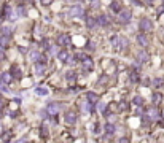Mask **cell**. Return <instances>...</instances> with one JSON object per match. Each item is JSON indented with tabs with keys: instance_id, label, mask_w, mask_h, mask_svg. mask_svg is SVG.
Listing matches in <instances>:
<instances>
[{
	"instance_id": "4dcf8cb0",
	"label": "cell",
	"mask_w": 164,
	"mask_h": 143,
	"mask_svg": "<svg viewBox=\"0 0 164 143\" xmlns=\"http://www.w3.org/2000/svg\"><path fill=\"white\" fill-rule=\"evenodd\" d=\"M153 86H156V87L164 86V80L163 78H155V80H153Z\"/></svg>"
},
{
	"instance_id": "484cf974",
	"label": "cell",
	"mask_w": 164,
	"mask_h": 143,
	"mask_svg": "<svg viewBox=\"0 0 164 143\" xmlns=\"http://www.w3.org/2000/svg\"><path fill=\"white\" fill-rule=\"evenodd\" d=\"M110 42H112V45H113L115 48H119V42H121V37L119 35H113L110 38Z\"/></svg>"
},
{
	"instance_id": "60d3db41",
	"label": "cell",
	"mask_w": 164,
	"mask_h": 143,
	"mask_svg": "<svg viewBox=\"0 0 164 143\" xmlns=\"http://www.w3.org/2000/svg\"><path fill=\"white\" fill-rule=\"evenodd\" d=\"M6 59V56H5V53L2 51V48H0V60H5Z\"/></svg>"
},
{
	"instance_id": "ffe728a7",
	"label": "cell",
	"mask_w": 164,
	"mask_h": 143,
	"mask_svg": "<svg viewBox=\"0 0 164 143\" xmlns=\"http://www.w3.org/2000/svg\"><path fill=\"white\" fill-rule=\"evenodd\" d=\"M86 27H88V29H96V27H97V19L88 18L86 19Z\"/></svg>"
},
{
	"instance_id": "2e32d148",
	"label": "cell",
	"mask_w": 164,
	"mask_h": 143,
	"mask_svg": "<svg viewBox=\"0 0 164 143\" xmlns=\"http://www.w3.org/2000/svg\"><path fill=\"white\" fill-rule=\"evenodd\" d=\"M137 43H139L142 48H147V46H148V40H147V37L143 35V33H139V35H137Z\"/></svg>"
},
{
	"instance_id": "b9f144b4",
	"label": "cell",
	"mask_w": 164,
	"mask_h": 143,
	"mask_svg": "<svg viewBox=\"0 0 164 143\" xmlns=\"http://www.w3.org/2000/svg\"><path fill=\"white\" fill-rule=\"evenodd\" d=\"M3 107H5V100H3V99L2 97H0V110H2V108Z\"/></svg>"
},
{
	"instance_id": "30bf717a",
	"label": "cell",
	"mask_w": 164,
	"mask_h": 143,
	"mask_svg": "<svg viewBox=\"0 0 164 143\" xmlns=\"http://www.w3.org/2000/svg\"><path fill=\"white\" fill-rule=\"evenodd\" d=\"M45 73H46V65H45V64H40V60H38V62H35V75L43 76Z\"/></svg>"
},
{
	"instance_id": "5bb4252c",
	"label": "cell",
	"mask_w": 164,
	"mask_h": 143,
	"mask_svg": "<svg viewBox=\"0 0 164 143\" xmlns=\"http://www.w3.org/2000/svg\"><path fill=\"white\" fill-rule=\"evenodd\" d=\"M11 80H13V75L8 73V72H3V73L0 75V81L5 83V84H10V83H11Z\"/></svg>"
},
{
	"instance_id": "7402d4cb",
	"label": "cell",
	"mask_w": 164,
	"mask_h": 143,
	"mask_svg": "<svg viewBox=\"0 0 164 143\" xmlns=\"http://www.w3.org/2000/svg\"><path fill=\"white\" fill-rule=\"evenodd\" d=\"M129 80H131L132 83H139V81H140V78H139V73H137V70H134V72H129Z\"/></svg>"
},
{
	"instance_id": "277c9868",
	"label": "cell",
	"mask_w": 164,
	"mask_h": 143,
	"mask_svg": "<svg viewBox=\"0 0 164 143\" xmlns=\"http://www.w3.org/2000/svg\"><path fill=\"white\" fill-rule=\"evenodd\" d=\"M64 121H66L67 124L73 126L75 122H77V111H73V110H69V111L66 113V116H64Z\"/></svg>"
},
{
	"instance_id": "d6a6232c",
	"label": "cell",
	"mask_w": 164,
	"mask_h": 143,
	"mask_svg": "<svg viewBox=\"0 0 164 143\" xmlns=\"http://www.w3.org/2000/svg\"><path fill=\"white\" fill-rule=\"evenodd\" d=\"M40 134H42L43 138H48V127L45 124H42V127H40Z\"/></svg>"
},
{
	"instance_id": "83f0119b",
	"label": "cell",
	"mask_w": 164,
	"mask_h": 143,
	"mask_svg": "<svg viewBox=\"0 0 164 143\" xmlns=\"http://www.w3.org/2000/svg\"><path fill=\"white\" fill-rule=\"evenodd\" d=\"M75 78H77V73H75L73 70H70V72H67V73H66V80L67 81H73Z\"/></svg>"
},
{
	"instance_id": "603a6c76",
	"label": "cell",
	"mask_w": 164,
	"mask_h": 143,
	"mask_svg": "<svg viewBox=\"0 0 164 143\" xmlns=\"http://www.w3.org/2000/svg\"><path fill=\"white\" fill-rule=\"evenodd\" d=\"M148 116H150V119H158L159 118V110L158 108H151V110H148Z\"/></svg>"
},
{
	"instance_id": "8d00e7d4",
	"label": "cell",
	"mask_w": 164,
	"mask_h": 143,
	"mask_svg": "<svg viewBox=\"0 0 164 143\" xmlns=\"http://www.w3.org/2000/svg\"><path fill=\"white\" fill-rule=\"evenodd\" d=\"M75 60H80V62H81V60H83L84 59V57H86V56H84V54L83 53H77V54H75Z\"/></svg>"
},
{
	"instance_id": "e575fe53",
	"label": "cell",
	"mask_w": 164,
	"mask_h": 143,
	"mask_svg": "<svg viewBox=\"0 0 164 143\" xmlns=\"http://www.w3.org/2000/svg\"><path fill=\"white\" fill-rule=\"evenodd\" d=\"M11 135H13V132H11V131L5 132V134H3V137H2V142H8L10 138H11Z\"/></svg>"
},
{
	"instance_id": "f6af8a7d",
	"label": "cell",
	"mask_w": 164,
	"mask_h": 143,
	"mask_svg": "<svg viewBox=\"0 0 164 143\" xmlns=\"http://www.w3.org/2000/svg\"><path fill=\"white\" fill-rule=\"evenodd\" d=\"M89 2H93V3H94V2H97V0H89Z\"/></svg>"
},
{
	"instance_id": "52a82bcc",
	"label": "cell",
	"mask_w": 164,
	"mask_h": 143,
	"mask_svg": "<svg viewBox=\"0 0 164 143\" xmlns=\"http://www.w3.org/2000/svg\"><path fill=\"white\" fill-rule=\"evenodd\" d=\"M94 67V62L91 57H84L83 60H81V69H83V72H91Z\"/></svg>"
},
{
	"instance_id": "d6986e66",
	"label": "cell",
	"mask_w": 164,
	"mask_h": 143,
	"mask_svg": "<svg viewBox=\"0 0 164 143\" xmlns=\"http://www.w3.org/2000/svg\"><path fill=\"white\" fill-rule=\"evenodd\" d=\"M11 75L15 78H22V72H21V69H19L18 65H13L11 67Z\"/></svg>"
},
{
	"instance_id": "7c38bea8",
	"label": "cell",
	"mask_w": 164,
	"mask_h": 143,
	"mask_svg": "<svg viewBox=\"0 0 164 143\" xmlns=\"http://www.w3.org/2000/svg\"><path fill=\"white\" fill-rule=\"evenodd\" d=\"M29 57L33 60V62H38V60H45V56H43V54H40L38 51H30V53H29Z\"/></svg>"
},
{
	"instance_id": "8992f818",
	"label": "cell",
	"mask_w": 164,
	"mask_h": 143,
	"mask_svg": "<svg viewBox=\"0 0 164 143\" xmlns=\"http://www.w3.org/2000/svg\"><path fill=\"white\" fill-rule=\"evenodd\" d=\"M62 107H64V103H61V102H53V103L48 105L46 110H48V113H50V115H56Z\"/></svg>"
},
{
	"instance_id": "1f68e13d",
	"label": "cell",
	"mask_w": 164,
	"mask_h": 143,
	"mask_svg": "<svg viewBox=\"0 0 164 143\" xmlns=\"http://www.w3.org/2000/svg\"><path fill=\"white\" fill-rule=\"evenodd\" d=\"M35 92L38 94V95H48V92H50V91H48L46 87H37Z\"/></svg>"
},
{
	"instance_id": "836d02e7",
	"label": "cell",
	"mask_w": 164,
	"mask_h": 143,
	"mask_svg": "<svg viewBox=\"0 0 164 143\" xmlns=\"http://www.w3.org/2000/svg\"><path fill=\"white\" fill-rule=\"evenodd\" d=\"M134 103L139 105V107H142V105H143V97H140V95H135V97H134Z\"/></svg>"
},
{
	"instance_id": "f1b7e54d",
	"label": "cell",
	"mask_w": 164,
	"mask_h": 143,
	"mask_svg": "<svg viewBox=\"0 0 164 143\" xmlns=\"http://www.w3.org/2000/svg\"><path fill=\"white\" fill-rule=\"evenodd\" d=\"M118 110H119V111H128V110H129V103H128V102H119Z\"/></svg>"
},
{
	"instance_id": "4316f807",
	"label": "cell",
	"mask_w": 164,
	"mask_h": 143,
	"mask_svg": "<svg viewBox=\"0 0 164 143\" xmlns=\"http://www.w3.org/2000/svg\"><path fill=\"white\" fill-rule=\"evenodd\" d=\"M110 10H112L113 13H119V11H121V5H119L118 2H113V3L110 5Z\"/></svg>"
},
{
	"instance_id": "ba28073f",
	"label": "cell",
	"mask_w": 164,
	"mask_h": 143,
	"mask_svg": "<svg viewBox=\"0 0 164 143\" xmlns=\"http://www.w3.org/2000/svg\"><path fill=\"white\" fill-rule=\"evenodd\" d=\"M81 110H83L84 113H94V103L86 99V102H83V103H81Z\"/></svg>"
},
{
	"instance_id": "7bdbcfd3",
	"label": "cell",
	"mask_w": 164,
	"mask_h": 143,
	"mask_svg": "<svg viewBox=\"0 0 164 143\" xmlns=\"http://www.w3.org/2000/svg\"><path fill=\"white\" fill-rule=\"evenodd\" d=\"M143 86H150V80H148V78H145V80H143Z\"/></svg>"
},
{
	"instance_id": "4fadbf2b",
	"label": "cell",
	"mask_w": 164,
	"mask_h": 143,
	"mask_svg": "<svg viewBox=\"0 0 164 143\" xmlns=\"http://www.w3.org/2000/svg\"><path fill=\"white\" fill-rule=\"evenodd\" d=\"M108 24H110V21H108V16H107V15H99V18H97V26L107 27Z\"/></svg>"
},
{
	"instance_id": "ee69618b",
	"label": "cell",
	"mask_w": 164,
	"mask_h": 143,
	"mask_svg": "<svg viewBox=\"0 0 164 143\" xmlns=\"http://www.w3.org/2000/svg\"><path fill=\"white\" fill-rule=\"evenodd\" d=\"M10 116H11V118L18 116V111H10Z\"/></svg>"
},
{
	"instance_id": "ab89813d",
	"label": "cell",
	"mask_w": 164,
	"mask_h": 143,
	"mask_svg": "<svg viewBox=\"0 0 164 143\" xmlns=\"http://www.w3.org/2000/svg\"><path fill=\"white\" fill-rule=\"evenodd\" d=\"M88 49H91V51H94V49H96V45H94L93 42H91V43H88Z\"/></svg>"
},
{
	"instance_id": "ac0fdd59",
	"label": "cell",
	"mask_w": 164,
	"mask_h": 143,
	"mask_svg": "<svg viewBox=\"0 0 164 143\" xmlns=\"http://www.w3.org/2000/svg\"><path fill=\"white\" fill-rule=\"evenodd\" d=\"M86 99L89 102H93V103H97V102H99V95L96 92H91V91H89V92H86Z\"/></svg>"
},
{
	"instance_id": "3957f363",
	"label": "cell",
	"mask_w": 164,
	"mask_h": 143,
	"mask_svg": "<svg viewBox=\"0 0 164 143\" xmlns=\"http://www.w3.org/2000/svg\"><path fill=\"white\" fill-rule=\"evenodd\" d=\"M69 13H70V16H73V18H80V16L84 15V8L81 5H73L69 10Z\"/></svg>"
},
{
	"instance_id": "e0dca14e",
	"label": "cell",
	"mask_w": 164,
	"mask_h": 143,
	"mask_svg": "<svg viewBox=\"0 0 164 143\" xmlns=\"http://www.w3.org/2000/svg\"><path fill=\"white\" fill-rule=\"evenodd\" d=\"M57 59H59L61 62H69V53H67L66 49L59 51V53H57Z\"/></svg>"
},
{
	"instance_id": "5b68a950",
	"label": "cell",
	"mask_w": 164,
	"mask_h": 143,
	"mask_svg": "<svg viewBox=\"0 0 164 143\" xmlns=\"http://www.w3.org/2000/svg\"><path fill=\"white\" fill-rule=\"evenodd\" d=\"M139 27H140L142 32H150V30H153V22L145 18V19H142V21L139 22Z\"/></svg>"
},
{
	"instance_id": "44dd1931",
	"label": "cell",
	"mask_w": 164,
	"mask_h": 143,
	"mask_svg": "<svg viewBox=\"0 0 164 143\" xmlns=\"http://www.w3.org/2000/svg\"><path fill=\"white\" fill-rule=\"evenodd\" d=\"M137 60L139 62H147V60H148V54H147L145 51H139L137 53Z\"/></svg>"
},
{
	"instance_id": "f546056e",
	"label": "cell",
	"mask_w": 164,
	"mask_h": 143,
	"mask_svg": "<svg viewBox=\"0 0 164 143\" xmlns=\"http://www.w3.org/2000/svg\"><path fill=\"white\" fill-rule=\"evenodd\" d=\"M129 45V42H128V38H124V37H121V42H119V49H126Z\"/></svg>"
},
{
	"instance_id": "9c48e42d",
	"label": "cell",
	"mask_w": 164,
	"mask_h": 143,
	"mask_svg": "<svg viewBox=\"0 0 164 143\" xmlns=\"http://www.w3.org/2000/svg\"><path fill=\"white\" fill-rule=\"evenodd\" d=\"M13 13H15L13 8L8 5V3H5V5H3V10H2V18L3 19H10V16H11Z\"/></svg>"
},
{
	"instance_id": "f35d334b",
	"label": "cell",
	"mask_w": 164,
	"mask_h": 143,
	"mask_svg": "<svg viewBox=\"0 0 164 143\" xmlns=\"http://www.w3.org/2000/svg\"><path fill=\"white\" fill-rule=\"evenodd\" d=\"M97 108H99V111H104L105 110V105L100 103V102H97Z\"/></svg>"
},
{
	"instance_id": "d4e9b609",
	"label": "cell",
	"mask_w": 164,
	"mask_h": 143,
	"mask_svg": "<svg viewBox=\"0 0 164 143\" xmlns=\"http://www.w3.org/2000/svg\"><path fill=\"white\" fill-rule=\"evenodd\" d=\"M8 43H10V38L5 35H0V48H8Z\"/></svg>"
},
{
	"instance_id": "cb8c5ba5",
	"label": "cell",
	"mask_w": 164,
	"mask_h": 143,
	"mask_svg": "<svg viewBox=\"0 0 164 143\" xmlns=\"http://www.w3.org/2000/svg\"><path fill=\"white\" fill-rule=\"evenodd\" d=\"M161 100H163V95H161V94H159V92L153 94V99H151L153 105H159V103H161Z\"/></svg>"
},
{
	"instance_id": "8fae6325",
	"label": "cell",
	"mask_w": 164,
	"mask_h": 143,
	"mask_svg": "<svg viewBox=\"0 0 164 143\" xmlns=\"http://www.w3.org/2000/svg\"><path fill=\"white\" fill-rule=\"evenodd\" d=\"M13 27H10V26H2L0 27V35H5V37H8V38H11V35H13Z\"/></svg>"
},
{
	"instance_id": "7a4b0ae2",
	"label": "cell",
	"mask_w": 164,
	"mask_h": 143,
	"mask_svg": "<svg viewBox=\"0 0 164 143\" xmlns=\"http://www.w3.org/2000/svg\"><path fill=\"white\" fill-rule=\"evenodd\" d=\"M57 45L59 46H70L72 45V38L69 33H61L59 37H57Z\"/></svg>"
},
{
	"instance_id": "d590c367",
	"label": "cell",
	"mask_w": 164,
	"mask_h": 143,
	"mask_svg": "<svg viewBox=\"0 0 164 143\" xmlns=\"http://www.w3.org/2000/svg\"><path fill=\"white\" fill-rule=\"evenodd\" d=\"M18 13H19V16H26V6H24V5H19V6H18Z\"/></svg>"
},
{
	"instance_id": "6da1fadb",
	"label": "cell",
	"mask_w": 164,
	"mask_h": 143,
	"mask_svg": "<svg viewBox=\"0 0 164 143\" xmlns=\"http://www.w3.org/2000/svg\"><path fill=\"white\" fill-rule=\"evenodd\" d=\"M131 16H132V13H131V10H121V11L118 13V19H119V22L121 24H128L129 21H131Z\"/></svg>"
},
{
	"instance_id": "74e56055",
	"label": "cell",
	"mask_w": 164,
	"mask_h": 143,
	"mask_svg": "<svg viewBox=\"0 0 164 143\" xmlns=\"http://www.w3.org/2000/svg\"><path fill=\"white\" fill-rule=\"evenodd\" d=\"M40 2H42V5L48 6V5H51V3H53V0H40Z\"/></svg>"
},
{
	"instance_id": "9a60e30c",
	"label": "cell",
	"mask_w": 164,
	"mask_h": 143,
	"mask_svg": "<svg viewBox=\"0 0 164 143\" xmlns=\"http://www.w3.org/2000/svg\"><path fill=\"white\" fill-rule=\"evenodd\" d=\"M104 131L107 132V135H113L115 132H117V127H115L113 122H107V124L104 126Z\"/></svg>"
}]
</instances>
